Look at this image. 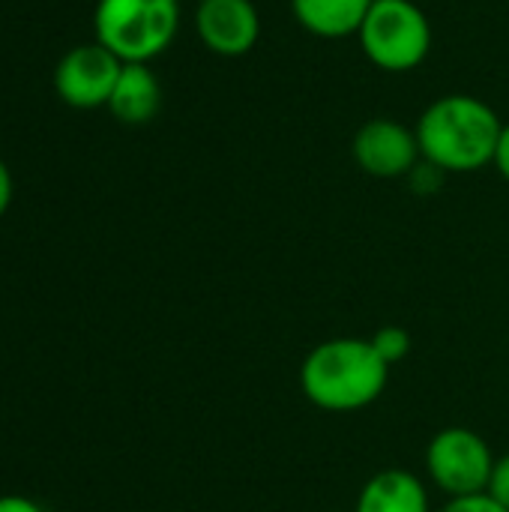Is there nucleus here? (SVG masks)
I'll use <instances>...</instances> for the list:
<instances>
[{
	"label": "nucleus",
	"mask_w": 509,
	"mask_h": 512,
	"mask_svg": "<svg viewBox=\"0 0 509 512\" xmlns=\"http://www.w3.org/2000/svg\"><path fill=\"white\" fill-rule=\"evenodd\" d=\"M180 30V0H99L96 42L123 63H150L171 48Z\"/></svg>",
	"instance_id": "obj_3"
},
{
	"label": "nucleus",
	"mask_w": 509,
	"mask_h": 512,
	"mask_svg": "<svg viewBox=\"0 0 509 512\" xmlns=\"http://www.w3.org/2000/svg\"><path fill=\"white\" fill-rule=\"evenodd\" d=\"M357 42L381 72H414L432 51V21L414 0H372Z\"/></svg>",
	"instance_id": "obj_4"
},
{
	"label": "nucleus",
	"mask_w": 509,
	"mask_h": 512,
	"mask_svg": "<svg viewBox=\"0 0 509 512\" xmlns=\"http://www.w3.org/2000/svg\"><path fill=\"white\" fill-rule=\"evenodd\" d=\"M354 512H432L429 489L417 474L405 468H387L366 480Z\"/></svg>",
	"instance_id": "obj_10"
},
{
	"label": "nucleus",
	"mask_w": 509,
	"mask_h": 512,
	"mask_svg": "<svg viewBox=\"0 0 509 512\" xmlns=\"http://www.w3.org/2000/svg\"><path fill=\"white\" fill-rule=\"evenodd\" d=\"M105 108L126 126L150 123L162 108V84L150 63H123Z\"/></svg>",
	"instance_id": "obj_9"
},
{
	"label": "nucleus",
	"mask_w": 509,
	"mask_h": 512,
	"mask_svg": "<svg viewBox=\"0 0 509 512\" xmlns=\"http://www.w3.org/2000/svg\"><path fill=\"white\" fill-rule=\"evenodd\" d=\"M354 165L378 180H405L423 159L414 126L396 117H372L351 138Z\"/></svg>",
	"instance_id": "obj_6"
},
{
	"label": "nucleus",
	"mask_w": 509,
	"mask_h": 512,
	"mask_svg": "<svg viewBox=\"0 0 509 512\" xmlns=\"http://www.w3.org/2000/svg\"><path fill=\"white\" fill-rule=\"evenodd\" d=\"M390 384V366L378 357L369 339L339 336L315 345L300 366L303 396L333 414H351L369 408L384 396Z\"/></svg>",
	"instance_id": "obj_2"
},
{
	"label": "nucleus",
	"mask_w": 509,
	"mask_h": 512,
	"mask_svg": "<svg viewBox=\"0 0 509 512\" xmlns=\"http://www.w3.org/2000/svg\"><path fill=\"white\" fill-rule=\"evenodd\" d=\"M372 348L378 351V357L387 363V366H396V363H402L408 354H411V333L405 330V327H399V324H387V327H381L372 339Z\"/></svg>",
	"instance_id": "obj_12"
},
{
	"label": "nucleus",
	"mask_w": 509,
	"mask_h": 512,
	"mask_svg": "<svg viewBox=\"0 0 509 512\" xmlns=\"http://www.w3.org/2000/svg\"><path fill=\"white\" fill-rule=\"evenodd\" d=\"M12 192H15V183H12L9 165L0 159V216L9 210V204H12Z\"/></svg>",
	"instance_id": "obj_17"
},
{
	"label": "nucleus",
	"mask_w": 509,
	"mask_h": 512,
	"mask_svg": "<svg viewBox=\"0 0 509 512\" xmlns=\"http://www.w3.org/2000/svg\"><path fill=\"white\" fill-rule=\"evenodd\" d=\"M372 0H291L297 24L318 39L357 36Z\"/></svg>",
	"instance_id": "obj_11"
},
{
	"label": "nucleus",
	"mask_w": 509,
	"mask_h": 512,
	"mask_svg": "<svg viewBox=\"0 0 509 512\" xmlns=\"http://www.w3.org/2000/svg\"><path fill=\"white\" fill-rule=\"evenodd\" d=\"M405 180H408V186H411L414 192H420V195H432V192H438V189L444 186L447 171H441L438 165H432V162L420 159V162L414 165V171H411Z\"/></svg>",
	"instance_id": "obj_13"
},
{
	"label": "nucleus",
	"mask_w": 509,
	"mask_h": 512,
	"mask_svg": "<svg viewBox=\"0 0 509 512\" xmlns=\"http://www.w3.org/2000/svg\"><path fill=\"white\" fill-rule=\"evenodd\" d=\"M195 33L216 57H243L261 39V12L252 0H198Z\"/></svg>",
	"instance_id": "obj_8"
},
{
	"label": "nucleus",
	"mask_w": 509,
	"mask_h": 512,
	"mask_svg": "<svg viewBox=\"0 0 509 512\" xmlns=\"http://www.w3.org/2000/svg\"><path fill=\"white\" fill-rule=\"evenodd\" d=\"M495 168H498V174L509 183V123H504V132H501V141H498Z\"/></svg>",
	"instance_id": "obj_18"
},
{
	"label": "nucleus",
	"mask_w": 509,
	"mask_h": 512,
	"mask_svg": "<svg viewBox=\"0 0 509 512\" xmlns=\"http://www.w3.org/2000/svg\"><path fill=\"white\" fill-rule=\"evenodd\" d=\"M120 69L123 60L93 39L69 48L60 57L54 66V90L72 108H99L108 105Z\"/></svg>",
	"instance_id": "obj_7"
},
{
	"label": "nucleus",
	"mask_w": 509,
	"mask_h": 512,
	"mask_svg": "<svg viewBox=\"0 0 509 512\" xmlns=\"http://www.w3.org/2000/svg\"><path fill=\"white\" fill-rule=\"evenodd\" d=\"M441 512H509V510H504L498 501H492V498L483 492V495H471V498H450Z\"/></svg>",
	"instance_id": "obj_15"
},
{
	"label": "nucleus",
	"mask_w": 509,
	"mask_h": 512,
	"mask_svg": "<svg viewBox=\"0 0 509 512\" xmlns=\"http://www.w3.org/2000/svg\"><path fill=\"white\" fill-rule=\"evenodd\" d=\"M0 512H45L36 501L24 495H0Z\"/></svg>",
	"instance_id": "obj_16"
},
{
	"label": "nucleus",
	"mask_w": 509,
	"mask_h": 512,
	"mask_svg": "<svg viewBox=\"0 0 509 512\" xmlns=\"http://www.w3.org/2000/svg\"><path fill=\"white\" fill-rule=\"evenodd\" d=\"M495 453L483 435L465 426L441 429L426 447V474L447 498H471L489 489Z\"/></svg>",
	"instance_id": "obj_5"
},
{
	"label": "nucleus",
	"mask_w": 509,
	"mask_h": 512,
	"mask_svg": "<svg viewBox=\"0 0 509 512\" xmlns=\"http://www.w3.org/2000/svg\"><path fill=\"white\" fill-rule=\"evenodd\" d=\"M351 512H354V510H351Z\"/></svg>",
	"instance_id": "obj_19"
},
{
	"label": "nucleus",
	"mask_w": 509,
	"mask_h": 512,
	"mask_svg": "<svg viewBox=\"0 0 509 512\" xmlns=\"http://www.w3.org/2000/svg\"><path fill=\"white\" fill-rule=\"evenodd\" d=\"M486 495H489L492 501H498L504 510H509V453L495 459V468H492Z\"/></svg>",
	"instance_id": "obj_14"
},
{
	"label": "nucleus",
	"mask_w": 509,
	"mask_h": 512,
	"mask_svg": "<svg viewBox=\"0 0 509 512\" xmlns=\"http://www.w3.org/2000/svg\"><path fill=\"white\" fill-rule=\"evenodd\" d=\"M414 132L426 162L447 174H474L495 165L504 120L474 93H447L426 105Z\"/></svg>",
	"instance_id": "obj_1"
}]
</instances>
